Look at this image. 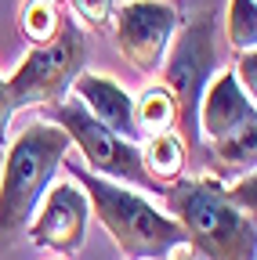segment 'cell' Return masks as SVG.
Masks as SVG:
<instances>
[{
    "instance_id": "obj_1",
    "label": "cell",
    "mask_w": 257,
    "mask_h": 260,
    "mask_svg": "<svg viewBox=\"0 0 257 260\" xmlns=\"http://www.w3.org/2000/svg\"><path fill=\"white\" fill-rule=\"evenodd\" d=\"M69 148V134L44 116L22 126V134L4 155V174H0V253L25 235Z\"/></svg>"
},
{
    "instance_id": "obj_2",
    "label": "cell",
    "mask_w": 257,
    "mask_h": 260,
    "mask_svg": "<svg viewBox=\"0 0 257 260\" xmlns=\"http://www.w3.org/2000/svg\"><path fill=\"white\" fill-rule=\"evenodd\" d=\"M159 195L185 232V246H192L203 260H257L253 217L239 213L224 199V184L217 177H178L167 191L159 188Z\"/></svg>"
},
{
    "instance_id": "obj_3",
    "label": "cell",
    "mask_w": 257,
    "mask_h": 260,
    "mask_svg": "<svg viewBox=\"0 0 257 260\" xmlns=\"http://www.w3.org/2000/svg\"><path fill=\"white\" fill-rule=\"evenodd\" d=\"M62 167L83 188L87 203H91V213L98 217L102 228L112 235L123 260H167L174 249L185 246V232L178 228V220L152 210L141 195L112 184L102 174H91L76 159L62 162Z\"/></svg>"
},
{
    "instance_id": "obj_4",
    "label": "cell",
    "mask_w": 257,
    "mask_h": 260,
    "mask_svg": "<svg viewBox=\"0 0 257 260\" xmlns=\"http://www.w3.org/2000/svg\"><path fill=\"white\" fill-rule=\"evenodd\" d=\"M87 65V32L76 25V18L62 15L54 40L29 47L25 61L8 83V102L11 109H44L54 105L69 94L73 80L83 73Z\"/></svg>"
},
{
    "instance_id": "obj_5",
    "label": "cell",
    "mask_w": 257,
    "mask_h": 260,
    "mask_svg": "<svg viewBox=\"0 0 257 260\" xmlns=\"http://www.w3.org/2000/svg\"><path fill=\"white\" fill-rule=\"evenodd\" d=\"M217 15L199 11L196 18H188L178 25L174 40L167 47V69H163V87L174 94L178 105V126L185 134V145H199V98L207 80L217 73Z\"/></svg>"
},
{
    "instance_id": "obj_6",
    "label": "cell",
    "mask_w": 257,
    "mask_h": 260,
    "mask_svg": "<svg viewBox=\"0 0 257 260\" xmlns=\"http://www.w3.org/2000/svg\"><path fill=\"white\" fill-rule=\"evenodd\" d=\"M44 119L58 123L69 134V141L80 148V155H83L91 174H102V177H112V181H127L134 188L156 191L152 177L141 167V148L134 141L112 134L109 126H102L76 98L73 102L62 98V102H54V105H44Z\"/></svg>"
},
{
    "instance_id": "obj_7",
    "label": "cell",
    "mask_w": 257,
    "mask_h": 260,
    "mask_svg": "<svg viewBox=\"0 0 257 260\" xmlns=\"http://www.w3.org/2000/svg\"><path fill=\"white\" fill-rule=\"evenodd\" d=\"M178 25H181L178 11L170 4H163V0H131V4L116 8L112 32H116L120 58L134 73L152 76L163 65Z\"/></svg>"
},
{
    "instance_id": "obj_8",
    "label": "cell",
    "mask_w": 257,
    "mask_h": 260,
    "mask_svg": "<svg viewBox=\"0 0 257 260\" xmlns=\"http://www.w3.org/2000/svg\"><path fill=\"white\" fill-rule=\"evenodd\" d=\"M87 220H91V203H87L83 188L62 181V184H51L37 220H29L25 232L37 249L76 256L87 239Z\"/></svg>"
},
{
    "instance_id": "obj_9",
    "label": "cell",
    "mask_w": 257,
    "mask_h": 260,
    "mask_svg": "<svg viewBox=\"0 0 257 260\" xmlns=\"http://www.w3.org/2000/svg\"><path fill=\"white\" fill-rule=\"evenodd\" d=\"M196 119H199V145L221 141V138L236 134L239 126L257 123L253 98L243 94V87L236 83L232 73L210 76L207 87H203V98H199V116Z\"/></svg>"
},
{
    "instance_id": "obj_10",
    "label": "cell",
    "mask_w": 257,
    "mask_h": 260,
    "mask_svg": "<svg viewBox=\"0 0 257 260\" xmlns=\"http://www.w3.org/2000/svg\"><path fill=\"white\" fill-rule=\"evenodd\" d=\"M73 90L80 98V105L102 126H109L112 134H120L127 141H138V134H134V102L127 98V90L120 83H112L109 76H98V73H80L73 80Z\"/></svg>"
},
{
    "instance_id": "obj_11",
    "label": "cell",
    "mask_w": 257,
    "mask_h": 260,
    "mask_svg": "<svg viewBox=\"0 0 257 260\" xmlns=\"http://www.w3.org/2000/svg\"><path fill=\"white\" fill-rule=\"evenodd\" d=\"M185 162H188V145L185 138H178L174 130H163V134H152L145 138L141 148V167L152 177L156 188H167L185 174Z\"/></svg>"
},
{
    "instance_id": "obj_12",
    "label": "cell",
    "mask_w": 257,
    "mask_h": 260,
    "mask_svg": "<svg viewBox=\"0 0 257 260\" xmlns=\"http://www.w3.org/2000/svg\"><path fill=\"white\" fill-rule=\"evenodd\" d=\"M174 126H178L174 94L167 87H149L134 102V134L152 138V134H163V130H174Z\"/></svg>"
},
{
    "instance_id": "obj_13",
    "label": "cell",
    "mask_w": 257,
    "mask_h": 260,
    "mask_svg": "<svg viewBox=\"0 0 257 260\" xmlns=\"http://www.w3.org/2000/svg\"><path fill=\"white\" fill-rule=\"evenodd\" d=\"M210 162L217 174H229V170H253V155H257V123L239 126L236 134L210 141L207 145Z\"/></svg>"
},
{
    "instance_id": "obj_14",
    "label": "cell",
    "mask_w": 257,
    "mask_h": 260,
    "mask_svg": "<svg viewBox=\"0 0 257 260\" xmlns=\"http://www.w3.org/2000/svg\"><path fill=\"white\" fill-rule=\"evenodd\" d=\"M58 22H62V11H58V4H51V0H25L22 11H18V29H22L29 47L54 40Z\"/></svg>"
},
{
    "instance_id": "obj_15",
    "label": "cell",
    "mask_w": 257,
    "mask_h": 260,
    "mask_svg": "<svg viewBox=\"0 0 257 260\" xmlns=\"http://www.w3.org/2000/svg\"><path fill=\"white\" fill-rule=\"evenodd\" d=\"M224 32L236 51H250L257 44V0H229Z\"/></svg>"
},
{
    "instance_id": "obj_16",
    "label": "cell",
    "mask_w": 257,
    "mask_h": 260,
    "mask_svg": "<svg viewBox=\"0 0 257 260\" xmlns=\"http://www.w3.org/2000/svg\"><path fill=\"white\" fill-rule=\"evenodd\" d=\"M69 8H73V18H83L91 29H112V15L120 8V0H69Z\"/></svg>"
},
{
    "instance_id": "obj_17",
    "label": "cell",
    "mask_w": 257,
    "mask_h": 260,
    "mask_svg": "<svg viewBox=\"0 0 257 260\" xmlns=\"http://www.w3.org/2000/svg\"><path fill=\"white\" fill-rule=\"evenodd\" d=\"M224 199H229L239 213L253 217V210H257V177H253V170H243V177L232 188H224Z\"/></svg>"
},
{
    "instance_id": "obj_18",
    "label": "cell",
    "mask_w": 257,
    "mask_h": 260,
    "mask_svg": "<svg viewBox=\"0 0 257 260\" xmlns=\"http://www.w3.org/2000/svg\"><path fill=\"white\" fill-rule=\"evenodd\" d=\"M236 83L243 87V94L246 98H253L257 94V54H253V47L250 51H239V58H236Z\"/></svg>"
},
{
    "instance_id": "obj_19",
    "label": "cell",
    "mask_w": 257,
    "mask_h": 260,
    "mask_svg": "<svg viewBox=\"0 0 257 260\" xmlns=\"http://www.w3.org/2000/svg\"><path fill=\"white\" fill-rule=\"evenodd\" d=\"M11 116H15V109H11V102H8V83H4V76H0V152L8 148V126H11Z\"/></svg>"
},
{
    "instance_id": "obj_20",
    "label": "cell",
    "mask_w": 257,
    "mask_h": 260,
    "mask_svg": "<svg viewBox=\"0 0 257 260\" xmlns=\"http://www.w3.org/2000/svg\"><path fill=\"white\" fill-rule=\"evenodd\" d=\"M51 4H62V0H51Z\"/></svg>"
}]
</instances>
